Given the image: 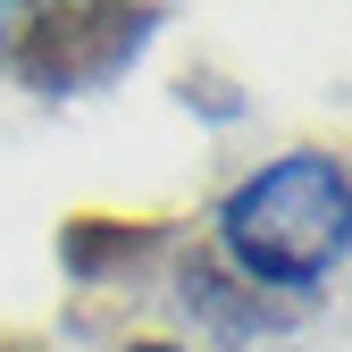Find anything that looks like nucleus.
<instances>
[{
	"instance_id": "obj_1",
	"label": "nucleus",
	"mask_w": 352,
	"mask_h": 352,
	"mask_svg": "<svg viewBox=\"0 0 352 352\" xmlns=\"http://www.w3.org/2000/svg\"><path fill=\"white\" fill-rule=\"evenodd\" d=\"M218 252L243 285L269 294H319L344 269L352 243V176L336 151H285L252 168L243 185L218 201Z\"/></svg>"
},
{
	"instance_id": "obj_2",
	"label": "nucleus",
	"mask_w": 352,
	"mask_h": 352,
	"mask_svg": "<svg viewBox=\"0 0 352 352\" xmlns=\"http://www.w3.org/2000/svg\"><path fill=\"white\" fill-rule=\"evenodd\" d=\"M160 34V9H109V0H67V9H17L9 17V67L25 93L42 101H76V93H101L118 84L151 51Z\"/></svg>"
},
{
	"instance_id": "obj_3",
	"label": "nucleus",
	"mask_w": 352,
	"mask_h": 352,
	"mask_svg": "<svg viewBox=\"0 0 352 352\" xmlns=\"http://www.w3.org/2000/svg\"><path fill=\"white\" fill-rule=\"evenodd\" d=\"M160 243H168V218H93V210H76L59 227V269L76 285H109V277H135Z\"/></svg>"
},
{
	"instance_id": "obj_4",
	"label": "nucleus",
	"mask_w": 352,
	"mask_h": 352,
	"mask_svg": "<svg viewBox=\"0 0 352 352\" xmlns=\"http://www.w3.org/2000/svg\"><path fill=\"white\" fill-rule=\"evenodd\" d=\"M185 101H201L210 118H235V109H243V101H235L227 84H218V76H185Z\"/></svg>"
},
{
	"instance_id": "obj_5",
	"label": "nucleus",
	"mask_w": 352,
	"mask_h": 352,
	"mask_svg": "<svg viewBox=\"0 0 352 352\" xmlns=\"http://www.w3.org/2000/svg\"><path fill=\"white\" fill-rule=\"evenodd\" d=\"M0 352H51V344H42L34 327H9V336H0Z\"/></svg>"
},
{
	"instance_id": "obj_6",
	"label": "nucleus",
	"mask_w": 352,
	"mask_h": 352,
	"mask_svg": "<svg viewBox=\"0 0 352 352\" xmlns=\"http://www.w3.org/2000/svg\"><path fill=\"white\" fill-rule=\"evenodd\" d=\"M126 352H176V344H160V336H143V344H126Z\"/></svg>"
},
{
	"instance_id": "obj_7",
	"label": "nucleus",
	"mask_w": 352,
	"mask_h": 352,
	"mask_svg": "<svg viewBox=\"0 0 352 352\" xmlns=\"http://www.w3.org/2000/svg\"><path fill=\"white\" fill-rule=\"evenodd\" d=\"M0 25H9V9H0ZM0 51H9V34H0Z\"/></svg>"
}]
</instances>
